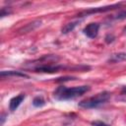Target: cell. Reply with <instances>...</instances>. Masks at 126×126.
Here are the masks:
<instances>
[{"instance_id": "cell-6", "label": "cell", "mask_w": 126, "mask_h": 126, "mask_svg": "<svg viewBox=\"0 0 126 126\" xmlns=\"http://www.w3.org/2000/svg\"><path fill=\"white\" fill-rule=\"evenodd\" d=\"M0 76L3 77H10V76H15V77H21V78H29V76L25 73H22L20 71H2L0 73Z\"/></svg>"}, {"instance_id": "cell-3", "label": "cell", "mask_w": 126, "mask_h": 126, "mask_svg": "<svg viewBox=\"0 0 126 126\" xmlns=\"http://www.w3.org/2000/svg\"><path fill=\"white\" fill-rule=\"evenodd\" d=\"M122 3H118V4H113V5H108V6H104V7H97V8H93V9H89L86 10L82 13H80L78 16L79 17H84L90 14H95V13H103V12H107V11H111L114 9H117L121 6Z\"/></svg>"}, {"instance_id": "cell-10", "label": "cell", "mask_w": 126, "mask_h": 126, "mask_svg": "<svg viewBox=\"0 0 126 126\" xmlns=\"http://www.w3.org/2000/svg\"><path fill=\"white\" fill-rule=\"evenodd\" d=\"M32 104H33V106H35V107H40V106H43V105L45 104V100H44L41 96H36V97L33 98Z\"/></svg>"}, {"instance_id": "cell-15", "label": "cell", "mask_w": 126, "mask_h": 126, "mask_svg": "<svg viewBox=\"0 0 126 126\" xmlns=\"http://www.w3.org/2000/svg\"><path fill=\"white\" fill-rule=\"evenodd\" d=\"M4 121H5V114L3 113V114H2V116H1V125H3Z\"/></svg>"}, {"instance_id": "cell-9", "label": "cell", "mask_w": 126, "mask_h": 126, "mask_svg": "<svg viewBox=\"0 0 126 126\" xmlns=\"http://www.w3.org/2000/svg\"><path fill=\"white\" fill-rule=\"evenodd\" d=\"M40 21H35V22H32V23H30L28 26H26L25 28H23L22 30H20V31H23L22 32H31L32 30H33V29H35L37 26H39L40 25Z\"/></svg>"}, {"instance_id": "cell-16", "label": "cell", "mask_w": 126, "mask_h": 126, "mask_svg": "<svg viewBox=\"0 0 126 126\" xmlns=\"http://www.w3.org/2000/svg\"><path fill=\"white\" fill-rule=\"evenodd\" d=\"M121 94H126V87H124V88L122 89V91H121Z\"/></svg>"}, {"instance_id": "cell-5", "label": "cell", "mask_w": 126, "mask_h": 126, "mask_svg": "<svg viewBox=\"0 0 126 126\" xmlns=\"http://www.w3.org/2000/svg\"><path fill=\"white\" fill-rule=\"evenodd\" d=\"M24 98H25V94H19V95H17V96H14L13 98H11L10 103H9V108H10V110H11V111L16 110V109L19 107V105L22 103V101L24 100Z\"/></svg>"}, {"instance_id": "cell-4", "label": "cell", "mask_w": 126, "mask_h": 126, "mask_svg": "<svg viewBox=\"0 0 126 126\" xmlns=\"http://www.w3.org/2000/svg\"><path fill=\"white\" fill-rule=\"evenodd\" d=\"M99 31V24L97 23H91L88 26L85 27V29L83 30V32L90 38H94L96 37L97 33Z\"/></svg>"}, {"instance_id": "cell-13", "label": "cell", "mask_w": 126, "mask_h": 126, "mask_svg": "<svg viewBox=\"0 0 126 126\" xmlns=\"http://www.w3.org/2000/svg\"><path fill=\"white\" fill-rule=\"evenodd\" d=\"M92 125L93 126H110V125H108L104 122H101V121H94L92 123Z\"/></svg>"}, {"instance_id": "cell-12", "label": "cell", "mask_w": 126, "mask_h": 126, "mask_svg": "<svg viewBox=\"0 0 126 126\" xmlns=\"http://www.w3.org/2000/svg\"><path fill=\"white\" fill-rule=\"evenodd\" d=\"M9 14H11V10H8V9H6V8H2V9H1V13H0V16H1V17L8 16Z\"/></svg>"}, {"instance_id": "cell-11", "label": "cell", "mask_w": 126, "mask_h": 126, "mask_svg": "<svg viewBox=\"0 0 126 126\" xmlns=\"http://www.w3.org/2000/svg\"><path fill=\"white\" fill-rule=\"evenodd\" d=\"M114 19H116V20H123V19H126V11H121V12H119L117 15H115Z\"/></svg>"}, {"instance_id": "cell-1", "label": "cell", "mask_w": 126, "mask_h": 126, "mask_svg": "<svg viewBox=\"0 0 126 126\" xmlns=\"http://www.w3.org/2000/svg\"><path fill=\"white\" fill-rule=\"evenodd\" d=\"M89 90H90L89 86H80L75 88H66L64 86H60L54 91V97L58 100L72 99L84 94Z\"/></svg>"}, {"instance_id": "cell-8", "label": "cell", "mask_w": 126, "mask_h": 126, "mask_svg": "<svg viewBox=\"0 0 126 126\" xmlns=\"http://www.w3.org/2000/svg\"><path fill=\"white\" fill-rule=\"evenodd\" d=\"M77 24H78V22H71V23L66 24V25L62 28L61 32H62V33H64V34H66V33H68V32H72V31L75 29V27L77 26Z\"/></svg>"}, {"instance_id": "cell-2", "label": "cell", "mask_w": 126, "mask_h": 126, "mask_svg": "<svg viewBox=\"0 0 126 126\" xmlns=\"http://www.w3.org/2000/svg\"><path fill=\"white\" fill-rule=\"evenodd\" d=\"M109 97H110V94L108 92H102L97 94L95 96H92L80 101L79 106L83 108H94L106 102L109 99Z\"/></svg>"}, {"instance_id": "cell-14", "label": "cell", "mask_w": 126, "mask_h": 126, "mask_svg": "<svg viewBox=\"0 0 126 126\" xmlns=\"http://www.w3.org/2000/svg\"><path fill=\"white\" fill-rule=\"evenodd\" d=\"M113 40H114V36H113L112 34H108V35H106V37H105V41H106L107 43L112 42Z\"/></svg>"}, {"instance_id": "cell-17", "label": "cell", "mask_w": 126, "mask_h": 126, "mask_svg": "<svg viewBox=\"0 0 126 126\" xmlns=\"http://www.w3.org/2000/svg\"><path fill=\"white\" fill-rule=\"evenodd\" d=\"M124 32H125V33H126V27H125V28H124Z\"/></svg>"}, {"instance_id": "cell-7", "label": "cell", "mask_w": 126, "mask_h": 126, "mask_svg": "<svg viewBox=\"0 0 126 126\" xmlns=\"http://www.w3.org/2000/svg\"><path fill=\"white\" fill-rule=\"evenodd\" d=\"M109 62L112 63H117V62H121V61H126V52H120V53H115L112 54L109 59Z\"/></svg>"}]
</instances>
